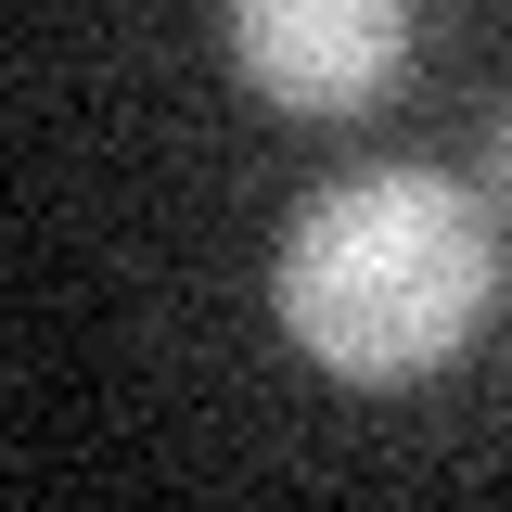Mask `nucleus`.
Wrapping results in <instances>:
<instances>
[{"instance_id":"f257e3e1","label":"nucleus","mask_w":512,"mask_h":512,"mask_svg":"<svg viewBox=\"0 0 512 512\" xmlns=\"http://www.w3.org/2000/svg\"><path fill=\"white\" fill-rule=\"evenodd\" d=\"M500 295V205L448 167H372L308 192V218L269 256V308L346 384H423L448 372Z\"/></svg>"},{"instance_id":"f03ea898","label":"nucleus","mask_w":512,"mask_h":512,"mask_svg":"<svg viewBox=\"0 0 512 512\" xmlns=\"http://www.w3.org/2000/svg\"><path fill=\"white\" fill-rule=\"evenodd\" d=\"M231 64L282 116H372L410 64V0H231Z\"/></svg>"},{"instance_id":"7ed1b4c3","label":"nucleus","mask_w":512,"mask_h":512,"mask_svg":"<svg viewBox=\"0 0 512 512\" xmlns=\"http://www.w3.org/2000/svg\"><path fill=\"white\" fill-rule=\"evenodd\" d=\"M474 192L512 218V103H500V128H487V167H474Z\"/></svg>"}]
</instances>
